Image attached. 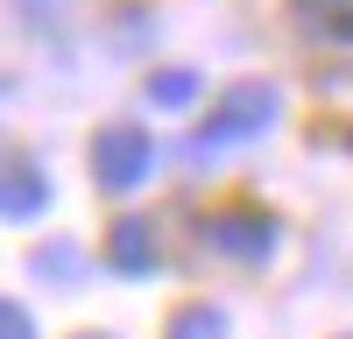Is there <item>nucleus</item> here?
I'll return each instance as SVG.
<instances>
[{"label":"nucleus","mask_w":353,"mask_h":339,"mask_svg":"<svg viewBox=\"0 0 353 339\" xmlns=\"http://www.w3.org/2000/svg\"><path fill=\"white\" fill-rule=\"evenodd\" d=\"M276 113H283V92H276V85H261V78L226 85L219 106H212V121H205V134H198V149H233V141H254V134L276 127Z\"/></svg>","instance_id":"obj_1"},{"label":"nucleus","mask_w":353,"mask_h":339,"mask_svg":"<svg viewBox=\"0 0 353 339\" xmlns=\"http://www.w3.org/2000/svg\"><path fill=\"white\" fill-rule=\"evenodd\" d=\"M149 170H156V141H149V127L113 121V127L92 134V177H99V191H134Z\"/></svg>","instance_id":"obj_2"},{"label":"nucleus","mask_w":353,"mask_h":339,"mask_svg":"<svg viewBox=\"0 0 353 339\" xmlns=\"http://www.w3.org/2000/svg\"><path fill=\"white\" fill-rule=\"evenodd\" d=\"M205 240H212V254H226V262H276V247H283V226L269 212H212V226H205Z\"/></svg>","instance_id":"obj_3"},{"label":"nucleus","mask_w":353,"mask_h":339,"mask_svg":"<svg viewBox=\"0 0 353 339\" xmlns=\"http://www.w3.org/2000/svg\"><path fill=\"white\" fill-rule=\"evenodd\" d=\"M50 205V170L28 156V149H14L8 156V191H0V212L8 219H36Z\"/></svg>","instance_id":"obj_4"},{"label":"nucleus","mask_w":353,"mask_h":339,"mask_svg":"<svg viewBox=\"0 0 353 339\" xmlns=\"http://www.w3.org/2000/svg\"><path fill=\"white\" fill-rule=\"evenodd\" d=\"M106 262L113 269H121V276H156V262H163V254H156V226L149 219H113V234H106Z\"/></svg>","instance_id":"obj_5"},{"label":"nucleus","mask_w":353,"mask_h":339,"mask_svg":"<svg viewBox=\"0 0 353 339\" xmlns=\"http://www.w3.org/2000/svg\"><path fill=\"white\" fill-rule=\"evenodd\" d=\"M297 21L325 43H353V0H297Z\"/></svg>","instance_id":"obj_6"},{"label":"nucleus","mask_w":353,"mask_h":339,"mask_svg":"<svg viewBox=\"0 0 353 339\" xmlns=\"http://www.w3.org/2000/svg\"><path fill=\"white\" fill-rule=\"evenodd\" d=\"M163 339H226V311L219 304H184V311H170Z\"/></svg>","instance_id":"obj_7"},{"label":"nucleus","mask_w":353,"mask_h":339,"mask_svg":"<svg viewBox=\"0 0 353 339\" xmlns=\"http://www.w3.org/2000/svg\"><path fill=\"white\" fill-rule=\"evenodd\" d=\"M191 99H198V78H191V71H156V78H149V106L176 113V106H191Z\"/></svg>","instance_id":"obj_8"},{"label":"nucleus","mask_w":353,"mask_h":339,"mask_svg":"<svg viewBox=\"0 0 353 339\" xmlns=\"http://www.w3.org/2000/svg\"><path fill=\"white\" fill-rule=\"evenodd\" d=\"M36 276L71 282V276H78V247H50V254H36Z\"/></svg>","instance_id":"obj_9"},{"label":"nucleus","mask_w":353,"mask_h":339,"mask_svg":"<svg viewBox=\"0 0 353 339\" xmlns=\"http://www.w3.org/2000/svg\"><path fill=\"white\" fill-rule=\"evenodd\" d=\"M0 339H36V325H28V311L8 297V304H0Z\"/></svg>","instance_id":"obj_10"},{"label":"nucleus","mask_w":353,"mask_h":339,"mask_svg":"<svg viewBox=\"0 0 353 339\" xmlns=\"http://www.w3.org/2000/svg\"><path fill=\"white\" fill-rule=\"evenodd\" d=\"M28 14H64V0H21Z\"/></svg>","instance_id":"obj_11"},{"label":"nucleus","mask_w":353,"mask_h":339,"mask_svg":"<svg viewBox=\"0 0 353 339\" xmlns=\"http://www.w3.org/2000/svg\"><path fill=\"white\" fill-rule=\"evenodd\" d=\"M85 339H99V332H85Z\"/></svg>","instance_id":"obj_12"}]
</instances>
